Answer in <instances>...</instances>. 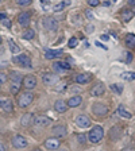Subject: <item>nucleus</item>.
Here are the masks:
<instances>
[{
  "label": "nucleus",
  "instance_id": "obj_40",
  "mask_svg": "<svg viewBox=\"0 0 135 151\" xmlns=\"http://www.w3.org/2000/svg\"><path fill=\"white\" fill-rule=\"evenodd\" d=\"M131 60H132L131 53H127V62H131Z\"/></svg>",
  "mask_w": 135,
  "mask_h": 151
},
{
  "label": "nucleus",
  "instance_id": "obj_23",
  "mask_svg": "<svg viewBox=\"0 0 135 151\" xmlns=\"http://www.w3.org/2000/svg\"><path fill=\"white\" fill-rule=\"evenodd\" d=\"M1 108H3V111H4V112H7V113L12 112V111H14V104H12V101L9 100V99H7V100L4 101V104L1 105Z\"/></svg>",
  "mask_w": 135,
  "mask_h": 151
},
{
  "label": "nucleus",
  "instance_id": "obj_37",
  "mask_svg": "<svg viewBox=\"0 0 135 151\" xmlns=\"http://www.w3.org/2000/svg\"><path fill=\"white\" fill-rule=\"evenodd\" d=\"M65 89H66V84H60V85H58V86L56 88V91H57V92H64Z\"/></svg>",
  "mask_w": 135,
  "mask_h": 151
},
{
  "label": "nucleus",
  "instance_id": "obj_14",
  "mask_svg": "<svg viewBox=\"0 0 135 151\" xmlns=\"http://www.w3.org/2000/svg\"><path fill=\"white\" fill-rule=\"evenodd\" d=\"M32 122H34V124L38 127H46L50 124V119L46 116H37V117H34Z\"/></svg>",
  "mask_w": 135,
  "mask_h": 151
},
{
  "label": "nucleus",
  "instance_id": "obj_4",
  "mask_svg": "<svg viewBox=\"0 0 135 151\" xmlns=\"http://www.w3.org/2000/svg\"><path fill=\"white\" fill-rule=\"evenodd\" d=\"M92 111H93V113L96 116H105L108 113V107L103 103H96V104H93Z\"/></svg>",
  "mask_w": 135,
  "mask_h": 151
},
{
  "label": "nucleus",
  "instance_id": "obj_10",
  "mask_svg": "<svg viewBox=\"0 0 135 151\" xmlns=\"http://www.w3.org/2000/svg\"><path fill=\"white\" fill-rule=\"evenodd\" d=\"M12 145H14V147H16V148H25L26 146H27V140H26L25 136L16 135V136H14V139H12Z\"/></svg>",
  "mask_w": 135,
  "mask_h": 151
},
{
  "label": "nucleus",
  "instance_id": "obj_34",
  "mask_svg": "<svg viewBox=\"0 0 135 151\" xmlns=\"http://www.w3.org/2000/svg\"><path fill=\"white\" fill-rule=\"evenodd\" d=\"M16 1H18L19 6H28V4L31 3L32 0H16Z\"/></svg>",
  "mask_w": 135,
  "mask_h": 151
},
{
  "label": "nucleus",
  "instance_id": "obj_26",
  "mask_svg": "<svg viewBox=\"0 0 135 151\" xmlns=\"http://www.w3.org/2000/svg\"><path fill=\"white\" fill-rule=\"evenodd\" d=\"M124 42H126V45L129 47L134 49V47H135V35L134 34H129L126 37V41H124Z\"/></svg>",
  "mask_w": 135,
  "mask_h": 151
},
{
  "label": "nucleus",
  "instance_id": "obj_1",
  "mask_svg": "<svg viewBox=\"0 0 135 151\" xmlns=\"http://www.w3.org/2000/svg\"><path fill=\"white\" fill-rule=\"evenodd\" d=\"M103 136H104V129L101 128L100 126H96L91 129V132H89V135H88V139L92 143H99V142L103 139Z\"/></svg>",
  "mask_w": 135,
  "mask_h": 151
},
{
  "label": "nucleus",
  "instance_id": "obj_52",
  "mask_svg": "<svg viewBox=\"0 0 135 151\" xmlns=\"http://www.w3.org/2000/svg\"><path fill=\"white\" fill-rule=\"evenodd\" d=\"M0 88H1V86H0Z\"/></svg>",
  "mask_w": 135,
  "mask_h": 151
},
{
  "label": "nucleus",
  "instance_id": "obj_29",
  "mask_svg": "<svg viewBox=\"0 0 135 151\" xmlns=\"http://www.w3.org/2000/svg\"><path fill=\"white\" fill-rule=\"evenodd\" d=\"M110 88H111V91H113L116 94H120L123 92V85H120V84H112Z\"/></svg>",
  "mask_w": 135,
  "mask_h": 151
},
{
  "label": "nucleus",
  "instance_id": "obj_28",
  "mask_svg": "<svg viewBox=\"0 0 135 151\" xmlns=\"http://www.w3.org/2000/svg\"><path fill=\"white\" fill-rule=\"evenodd\" d=\"M9 50H11V53H12V54H19V53H20L19 46H16V43L14 41H9Z\"/></svg>",
  "mask_w": 135,
  "mask_h": 151
},
{
  "label": "nucleus",
  "instance_id": "obj_6",
  "mask_svg": "<svg viewBox=\"0 0 135 151\" xmlns=\"http://www.w3.org/2000/svg\"><path fill=\"white\" fill-rule=\"evenodd\" d=\"M42 81H43L45 85L51 86V85H56L57 82H58V77H57L56 74H53V73H45V74L42 76Z\"/></svg>",
  "mask_w": 135,
  "mask_h": 151
},
{
  "label": "nucleus",
  "instance_id": "obj_42",
  "mask_svg": "<svg viewBox=\"0 0 135 151\" xmlns=\"http://www.w3.org/2000/svg\"><path fill=\"white\" fill-rule=\"evenodd\" d=\"M87 16H88V19H92V18H93V15L91 14V11H87Z\"/></svg>",
  "mask_w": 135,
  "mask_h": 151
},
{
  "label": "nucleus",
  "instance_id": "obj_45",
  "mask_svg": "<svg viewBox=\"0 0 135 151\" xmlns=\"http://www.w3.org/2000/svg\"><path fill=\"white\" fill-rule=\"evenodd\" d=\"M0 151H6V147H4L3 143H0Z\"/></svg>",
  "mask_w": 135,
  "mask_h": 151
},
{
  "label": "nucleus",
  "instance_id": "obj_39",
  "mask_svg": "<svg viewBox=\"0 0 135 151\" xmlns=\"http://www.w3.org/2000/svg\"><path fill=\"white\" fill-rule=\"evenodd\" d=\"M7 100V97H4V96H0V108H1V105L4 104V101Z\"/></svg>",
  "mask_w": 135,
  "mask_h": 151
},
{
  "label": "nucleus",
  "instance_id": "obj_44",
  "mask_svg": "<svg viewBox=\"0 0 135 151\" xmlns=\"http://www.w3.org/2000/svg\"><path fill=\"white\" fill-rule=\"evenodd\" d=\"M87 30H88L89 32H92V31H93V26H88V27H87Z\"/></svg>",
  "mask_w": 135,
  "mask_h": 151
},
{
  "label": "nucleus",
  "instance_id": "obj_9",
  "mask_svg": "<svg viewBox=\"0 0 135 151\" xmlns=\"http://www.w3.org/2000/svg\"><path fill=\"white\" fill-rule=\"evenodd\" d=\"M104 92H105V86H104L101 82H97V84L91 89V94L93 97H100V96L104 94Z\"/></svg>",
  "mask_w": 135,
  "mask_h": 151
},
{
  "label": "nucleus",
  "instance_id": "obj_50",
  "mask_svg": "<svg viewBox=\"0 0 135 151\" xmlns=\"http://www.w3.org/2000/svg\"><path fill=\"white\" fill-rule=\"evenodd\" d=\"M131 11H132V14H134V15H135V7H134V9H131Z\"/></svg>",
  "mask_w": 135,
  "mask_h": 151
},
{
  "label": "nucleus",
  "instance_id": "obj_24",
  "mask_svg": "<svg viewBox=\"0 0 135 151\" xmlns=\"http://www.w3.org/2000/svg\"><path fill=\"white\" fill-rule=\"evenodd\" d=\"M9 77H11V81L12 82H16V84H20V82H22V74L19 72H15V70L9 73Z\"/></svg>",
  "mask_w": 135,
  "mask_h": 151
},
{
  "label": "nucleus",
  "instance_id": "obj_30",
  "mask_svg": "<svg viewBox=\"0 0 135 151\" xmlns=\"http://www.w3.org/2000/svg\"><path fill=\"white\" fill-rule=\"evenodd\" d=\"M19 91H20V84L12 82V84H11V86H9V92H11L12 94H16Z\"/></svg>",
  "mask_w": 135,
  "mask_h": 151
},
{
  "label": "nucleus",
  "instance_id": "obj_27",
  "mask_svg": "<svg viewBox=\"0 0 135 151\" xmlns=\"http://www.w3.org/2000/svg\"><path fill=\"white\" fill-rule=\"evenodd\" d=\"M34 37H35V31H34V30H31V28H28V30H26V31L23 32V35H22L23 39H27V41L32 39Z\"/></svg>",
  "mask_w": 135,
  "mask_h": 151
},
{
  "label": "nucleus",
  "instance_id": "obj_43",
  "mask_svg": "<svg viewBox=\"0 0 135 151\" xmlns=\"http://www.w3.org/2000/svg\"><path fill=\"white\" fill-rule=\"evenodd\" d=\"M129 4L132 7H135V0H129Z\"/></svg>",
  "mask_w": 135,
  "mask_h": 151
},
{
  "label": "nucleus",
  "instance_id": "obj_41",
  "mask_svg": "<svg viewBox=\"0 0 135 151\" xmlns=\"http://www.w3.org/2000/svg\"><path fill=\"white\" fill-rule=\"evenodd\" d=\"M41 3H42V6H47V4L50 3V0H41Z\"/></svg>",
  "mask_w": 135,
  "mask_h": 151
},
{
  "label": "nucleus",
  "instance_id": "obj_12",
  "mask_svg": "<svg viewBox=\"0 0 135 151\" xmlns=\"http://www.w3.org/2000/svg\"><path fill=\"white\" fill-rule=\"evenodd\" d=\"M45 147L47 148V150H57V148L60 147V140L57 138H49L46 139V142H45Z\"/></svg>",
  "mask_w": 135,
  "mask_h": 151
},
{
  "label": "nucleus",
  "instance_id": "obj_21",
  "mask_svg": "<svg viewBox=\"0 0 135 151\" xmlns=\"http://www.w3.org/2000/svg\"><path fill=\"white\" fill-rule=\"evenodd\" d=\"M91 81V74H79L76 76V82L77 84H87Z\"/></svg>",
  "mask_w": 135,
  "mask_h": 151
},
{
  "label": "nucleus",
  "instance_id": "obj_2",
  "mask_svg": "<svg viewBox=\"0 0 135 151\" xmlns=\"http://www.w3.org/2000/svg\"><path fill=\"white\" fill-rule=\"evenodd\" d=\"M32 100H34V94L30 93V92H25V93H22L20 96H19L18 104H19V107L20 108H26L32 103Z\"/></svg>",
  "mask_w": 135,
  "mask_h": 151
},
{
  "label": "nucleus",
  "instance_id": "obj_13",
  "mask_svg": "<svg viewBox=\"0 0 135 151\" xmlns=\"http://www.w3.org/2000/svg\"><path fill=\"white\" fill-rule=\"evenodd\" d=\"M51 132H53L54 138H64V136H66V134H68V131H66V127L65 126H56L53 129H51Z\"/></svg>",
  "mask_w": 135,
  "mask_h": 151
},
{
  "label": "nucleus",
  "instance_id": "obj_48",
  "mask_svg": "<svg viewBox=\"0 0 135 151\" xmlns=\"http://www.w3.org/2000/svg\"><path fill=\"white\" fill-rule=\"evenodd\" d=\"M123 151H134V150H132V148H124Z\"/></svg>",
  "mask_w": 135,
  "mask_h": 151
},
{
  "label": "nucleus",
  "instance_id": "obj_16",
  "mask_svg": "<svg viewBox=\"0 0 135 151\" xmlns=\"http://www.w3.org/2000/svg\"><path fill=\"white\" fill-rule=\"evenodd\" d=\"M53 69L56 70V72H65V70H69L70 69V65L68 62H61V61H57V62H54Z\"/></svg>",
  "mask_w": 135,
  "mask_h": 151
},
{
  "label": "nucleus",
  "instance_id": "obj_17",
  "mask_svg": "<svg viewBox=\"0 0 135 151\" xmlns=\"http://www.w3.org/2000/svg\"><path fill=\"white\" fill-rule=\"evenodd\" d=\"M81 96H79V94H77V96H72V97L69 99V100H68V107H70V108H76V107H79L80 104H81Z\"/></svg>",
  "mask_w": 135,
  "mask_h": 151
},
{
  "label": "nucleus",
  "instance_id": "obj_22",
  "mask_svg": "<svg viewBox=\"0 0 135 151\" xmlns=\"http://www.w3.org/2000/svg\"><path fill=\"white\" fill-rule=\"evenodd\" d=\"M118 113H119L122 117H126V119H131L132 117V115L126 109L124 105H119V108H118Z\"/></svg>",
  "mask_w": 135,
  "mask_h": 151
},
{
  "label": "nucleus",
  "instance_id": "obj_36",
  "mask_svg": "<svg viewBox=\"0 0 135 151\" xmlns=\"http://www.w3.org/2000/svg\"><path fill=\"white\" fill-rule=\"evenodd\" d=\"M7 81V74L6 73H0V85H3Z\"/></svg>",
  "mask_w": 135,
  "mask_h": 151
},
{
  "label": "nucleus",
  "instance_id": "obj_7",
  "mask_svg": "<svg viewBox=\"0 0 135 151\" xmlns=\"http://www.w3.org/2000/svg\"><path fill=\"white\" fill-rule=\"evenodd\" d=\"M76 124L79 127H81V128H87V127L91 126V119H89L87 115H79V116L74 119Z\"/></svg>",
  "mask_w": 135,
  "mask_h": 151
},
{
  "label": "nucleus",
  "instance_id": "obj_46",
  "mask_svg": "<svg viewBox=\"0 0 135 151\" xmlns=\"http://www.w3.org/2000/svg\"><path fill=\"white\" fill-rule=\"evenodd\" d=\"M104 6H105V7H110L111 6V1H104Z\"/></svg>",
  "mask_w": 135,
  "mask_h": 151
},
{
  "label": "nucleus",
  "instance_id": "obj_38",
  "mask_svg": "<svg viewBox=\"0 0 135 151\" xmlns=\"http://www.w3.org/2000/svg\"><path fill=\"white\" fill-rule=\"evenodd\" d=\"M1 23H3V24L6 26V27H11V22H9V20H8L7 18H4L3 20H1Z\"/></svg>",
  "mask_w": 135,
  "mask_h": 151
},
{
  "label": "nucleus",
  "instance_id": "obj_49",
  "mask_svg": "<svg viewBox=\"0 0 135 151\" xmlns=\"http://www.w3.org/2000/svg\"><path fill=\"white\" fill-rule=\"evenodd\" d=\"M32 151H42L41 148H35V150H32Z\"/></svg>",
  "mask_w": 135,
  "mask_h": 151
},
{
  "label": "nucleus",
  "instance_id": "obj_31",
  "mask_svg": "<svg viewBox=\"0 0 135 151\" xmlns=\"http://www.w3.org/2000/svg\"><path fill=\"white\" fill-rule=\"evenodd\" d=\"M66 4H68V1H61V3L56 4V6L53 7V11H56V12H60V11H62V9L65 8Z\"/></svg>",
  "mask_w": 135,
  "mask_h": 151
},
{
  "label": "nucleus",
  "instance_id": "obj_5",
  "mask_svg": "<svg viewBox=\"0 0 135 151\" xmlns=\"http://www.w3.org/2000/svg\"><path fill=\"white\" fill-rule=\"evenodd\" d=\"M14 61H15L16 63H19L20 66H23V68H31V60H30V57L26 55V54H20L19 57H15L14 58Z\"/></svg>",
  "mask_w": 135,
  "mask_h": 151
},
{
  "label": "nucleus",
  "instance_id": "obj_51",
  "mask_svg": "<svg viewBox=\"0 0 135 151\" xmlns=\"http://www.w3.org/2000/svg\"><path fill=\"white\" fill-rule=\"evenodd\" d=\"M0 43H1V37H0Z\"/></svg>",
  "mask_w": 135,
  "mask_h": 151
},
{
  "label": "nucleus",
  "instance_id": "obj_35",
  "mask_svg": "<svg viewBox=\"0 0 135 151\" xmlns=\"http://www.w3.org/2000/svg\"><path fill=\"white\" fill-rule=\"evenodd\" d=\"M88 4L91 7H97L100 4V0H88Z\"/></svg>",
  "mask_w": 135,
  "mask_h": 151
},
{
  "label": "nucleus",
  "instance_id": "obj_18",
  "mask_svg": "<svg viewBox=\"0 0 135 151\" xmlns=\"http://www.w3.org/2000/svg\"><path fill=\"white\" fill-rule=\"evenodd\" d=\"M54 109H56L58 113H64L66 109H68V104H66L64 100H57L56 104H54Z\"/></svg>",
  "mask_w": 135,
  "mask_h": 151
},
{
  "label": "nucleus",
  "instance_id": "obj_19",
  "mask_svg": "<svg viewBox=\"0 0 135 151\" xmlns=\"http://www.w3.org/2000/svg\"><path fill=\"white\" fill-rule=\"evenodd\" d=\"M132 16H134V14H132L131 9H122V12H120V19L124 23H129L132 19Z\"/></svg>",
  "mask_w": 135,
  "mask_h": 151
},
{
  "label": "nucleus",
  "instance_id": "obj_8",
  "mask_svg": "<svg viewBox=\"0 0 135 151\" xmlns=\"http://www.w3.org/2000/svg\"><path fill=\"white\" fill-rule=\"evenodd\" d=\"M23 86L26 89H34L37 86V78H35V76L30 74V76H26L25 78H23Z\"/></svg>",
  "mask_w": 135,
  "mask_h": 151
},
{
  "label": "nucleus",
  "instance_id": "obj_47",
  "mask_svg": "<svg viewBox=\"0 0 135 151\" xmlns=\"http://www.w3.org/2000/svg\"><path fill=\"white\" fill-rule=\"evenodd\" d=\"M101 39H104V41H107L108 37H107V35H103V37H101Z\"/></svg>",
  "mask_w": 135,
  "mask_h": 151
},
{
  "label": "nucleus",
  "instance_id": "obj_32",
  "mask_svg": "<svg viewBox=\"0 0 135 151\" xmlns=\"http://www.w3.org/2000/svg\"><path fill=\"white\" fill-rule=\"evenodd\" d=\"M77 43H79V39L73 37V38H70V39H69V42H68V46H69L70 49H73V47L77 46Z\"/></svg>",
  "mask_w": 135,
  "mask_h": 151
},
{
  "label": "nucleus",
  "instance_id": "obj_33",
  "mask_svg": "<svg viewBox=\"0 0 135 151\" xmlns=\"http://www.w3.org/2000/svg\"><path fill=\"white\" fill-rule=\"evenodd\" d=\"M76 138H77V140H79L81 145L87 143V135H84V134H77V135H76Z\"/></svg>",
  "mask_w": 135,
  "mask_h": 151
},
{
  "label": "nucleus",
  "instance_id": "obj_11",
  "mask_svg": "<svg viewBox=\"0 0 135 151\" xmlns=\"http://www.w3.org/2000/svg\"><path fill=\"white\" fill-rule=\"evenodd\" d=\"M18 22L22 27H27V26L30 24V22H31V14L30 12H22L18 18Z\"/></svg>",
  "mask_w": 135,
  "mask_h": 151
},
{
  "label": "nucleus",
  "instance_id": "obj_25",
  "mask_svg": "<svg viewBox=\"0 0 135 151\" xmlns=\"http://www.w3.org/2000/svg\"><path fill=\"white\" fill-rule=\"evenodd\" d=\"M124 81H134L135 80V73L134 72H124L122 73V76H120Z\"/></svg>",
  "mask_w": 135,
  "mask_h": 151
},
{
  "label": "nucleus",
  "instance_id": "obj_20",
  "mask_svg": "<svg viewBox=\"0 0 135 151\" xmlns=\"http://www.w3.org/2000/svg\"><path fill=\"white\" fill-rule=\"evenodd\" d=\"M32 119H34L32 113H25L22 116V119H20V124H22L23 127H28L32 123Z\"/></svg>",
  "mask_w": 135,
  "mask_h": 151
},
{
  "label": "nucleus",
  "instance_id": "obj_15",
  "mask_svg": "<svg viewBox=\"0 0 135 151\" xmlns=\"http://www.w3.org/2000/svg\"><path fill=\"white\" fill-rule=\"evenodd\" d=\"M62 55H64L62 50H46V53H45V57L47 60H56V58H60Z\"/></svg>",
  "mask_w": 135,
  "mask_h": 151
},
{
  "label": "nucleus",
  "instance_id": "obj_3",
  "mask_svg": "<svg viewBox=\"0 0 135 151\" xmlns=\"http://www.w3.org/2000/svg\"><path fill=\"white\" fill-rule=\"evenodd\" d=\"M42 23H43V27L46 30H49V31H56L57 28H58V22L54 18H51V16H46L42 20Z\"/></svg>",
  "mask_w": 135,
  "mask_h": 151
}]
</instances>
